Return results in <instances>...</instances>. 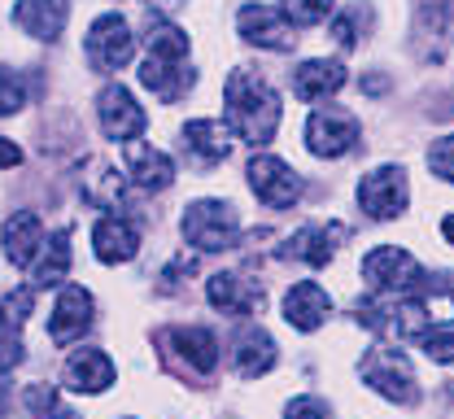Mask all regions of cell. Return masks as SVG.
Instances as JSON below:
<instances>
[{
  "label": "cell",
  "mask_w": 454,
  "mask_h": 419,
  "mask_svg": "<svg viewBox=\"0 0 454 419\" xmlns=\"http://www.w3.org/2000/svg\"><path fill=\"white\" fill-rule=\"evenodd\" d=\"M227 127H231V136L236 140H245V144H271L276 140V131H280V97L258 79V74H249V70H231L227 74Z\"/></svg>",
  "instance_id": "6da1fadb"
},
{
  "label": "cell",
  "mask_w": 454,
  "mask_h": 419,
  "mask_svg": "<svg viewBox=\"0 0 454 419\" xmlns=\"http://www.w3.org/2000/svg\"><path fill=\"white\" fill-rule=\"evenodd\" d=\"M363 280L372 293H385V298H406L424 284V267L411 249L402 244H380L363 258Z\"/></svg>",
  "instance_id": "7a4b0ae2"
},
{
  "label": "cell",
  "mask_w": 454,
  "mask_h": 419,
  "mask_svg": "<svg viewBox=\"0 0 454 419\" xmlns=\"http://www.w3.org/2000/svg\"><path fill=\"white\" fill-rule=\"evenodd\" d=\"M358 376H363V384H372L380 398H389V402H397V407H415V402H419L415 371H411L406 354L394 350V345H376V350H367L363 362H358Z\"/></svg>",
  "instance_id": "3957f363"
},
{
  "label": "cell",
  "mask_w": 454,
  "mask_h": 419,
  "mask_svg": "<svg viewBox=\"0 0 454 419\" xmlns=\"http://www.w3.org/2000/svg\"><path fill=\"white\" fill-rule=\"evenodd\" d=\"M179 232L201 253H223L240 240V214L227 201H197V206H188Z\"/></svg>",
  "instance_id": "277c9868"
},
{
  "label": "cell",
  "mask_w": 454,
  "mask_h": 419,
  "mask_svg": "<svg viewBox=\"0 0 454 419\" xmlns=\"http://www.w3.org/2000/svg\"><path fill=\"white\" fill-rule=\"evenodd\" d=\"M83 53L88 61L97 66V70H122L127 61L136 58V35H131V27H127V18H118V13H101L92 27H88V40H83Z\"/></svg>",
  "instance_id": "5b68a950"
},
{
  "label": "cell",
  "mask_w": 454,
  "mask_h": 419,
  "mask_svg": "<svg viewBox=\"0 0 454 419\" xmlns=\"http://www.w3.org/2000/svg\"><path fill=\"white\" fill-rule=\"evenodd\" d=\"M245 180H249L254 197H258L267 210H288V206H297V197H301V175H297L284 158H271V153L254 158V162L245 167Z\"/></svg>",
  "instance_id": "8992f818"
},
{
  "label": "cell",
  "mask_w": 454,
  "mask_h": 419,
  "mask_svg": "<svg viewBox=\"0 0 454 419\" xmlns=\"http://www.w3.org/2000/svg\"><path fill=\"white\" fill-rule=\"evenodd\" d=\"M153 341L170 362H179L197 376H210L219 367V341L210 328H162Z\"/></svg>",
  "instance_id": "52a82bcc"
},
{
  "label": "cell",
  "mask_w": 454,
  "mask_h": 419,
  "mask_svg": "<svg viewBox=\"0 0 454 419\" xmlns=\"http://www.w3.org/2000/svg\"><path fill=\"white\" fill-rule=\"evenodd\" d=\"M306 144H310L315 158H340L358 144V119L337 110V105H319L306 119Z\"/></svg>",
  "instance_id": "ba28073f"
},
{
  "label": "cell",
  "mask_w": 454,
  "mask_h": 419,
  "mask_svg": "<svg viewBox=\"0 0 454 419\" xmlns=\"http://www.w3.org/2000/svg\"><path fill=\"white\" fill-rule=\"evenodd\" d=\"M411 201V183L402 175V167H376L358 180V206L372 219H397Z\"/></svg>",
  "instance_id": "9c48e42d"
},
{
  "label": "cell",
  "mask_w": 454,
  "mask_h": 419,
  "mask_svg": "<svg viewBox=\"0 0 454 419\" xmlns=\"http://www.w3.org/2000/svg\"><path fill=\"white\" fill-rule=\"evenodd\" d=\"M236 27H240V35L249 40V44H258V49H271V53H288L293 49V22L284 18L280 9H271V4H245L240 13H236Z\"/></svg>",
  "instance_id": "30bf717a"
},
{
  "label": "cell",
  "mask_w": 454,
  "mask_h": 419,
  "mask_svg": "<svg viewBox=\"0 0 454 419\" xmlns=\"http://www.w3.org/2000/svg\"><path fill=\"white\" fill-rule=\"evenodd\" d=\"M97 114H101V131H106L110 140H122V144H131V140L145 131V110L136 105V97H131L122 83L101 88V97H97Z\"/></svg>",
  "instance_id": "8fae6325"
},
{
  "label": "cell",
  "mask_w": 454,
  "mask_h": 419,
  "mask_svg": "<svg viewBox=\"0 0 454 419\" xmlns=\"http://www.w3.org/2000/svg\"><path fill=\"white\" fill-rule=\"evenodd\" d=\"M88 328H92V293L79 289V284H66L61 298H57V306H53V319H49V337H53V345L79 341Z\"/></svg>",
  "instance_id": "7c38bea8"
},
{
  "label": "cell",
  "mask_w": 454,
  "mask_h": 419,
  "mask_svg": "<svg viewBox=\"0 0 454 419\" xmlns=\"http://www.w3.org/2000/svg\"><path fill=\"white\" fill-rule=\"evenodd\" d=\"M31 306H35V289L4 293L0 301V376L22 362V323H27Z\"/></svg>",
  "instance_id": "4fadbf2b"
},
{
  "label": "cell",
  "mask_w": 454,
  "mask_h": 419,
  "mask_svg": "<svg viewBox=\"0 0 454 419\" xmlns=\"http://www.w3.org/2000/svg\"><path fill=\"white\" fill-rule=\"evenodd\" d=\"M337 240H345V228L333 223V228H319V223H310V228H301V232H293V237L280 244V258L288 262H301V267H328L333 262V253H337Z\"/></svg>",
  "instance_id": "5bb4252c"
},
{
  "label": "cell",
  "mask_w": 454,
  "mask_h": 419,
  "mask_svg": "<svg viewBox=\"0 0 454 419\" xmlns=\"http://www.w3.org/2000/svg\"><path fill=\"white\" fill-rule=\"evenodd\" d=\"M206 298H210V306H215V310L245 319V314H254V310L262 306V289H258V280H249V275L219 271V275H210V284H206Z\"/></svg>",
  "instance_id": "9a60e30c"
},
{
  "label": "cell",
  "mask_w": 454,
  "mask_h": 419,
  "mask_svg": "<svg viewBox=\"0 0 454 419\" xmlns=\"http://www.w3.org/2000/svg\"><path fill=\"white\" fill-rule=\"evenodd\" d=\"M345 79H349V70L333 58H310L301 61L297 70H293V92L301 97V101H310V105H319V101H328V97H337L340 88H345Z\"/></svg>",
  "instance_id": "2e32d148"
},
{
  "label": "cell",
  "mask_w": 454,
  "mask_h": 419,
  "mask_svg": "<svg viewBox=\"0 0 454 419\" xmlns=\"http://www.w3.org/2000/svg\"><path fill=\"white\" fill-rule=\"evenodd\" d=\"M0 240H4V258H9L13 267H35V258H40V249H44V223H40V214H35V210L9 214Z\"/></svg>",
  "instance_id": "e0dca14e"
},
{
  "label": "cell",
  "mask_w": 454,
  "mask_h": 419,
  "mask_svg": "<svg viewBox=\"0 0 454 419\" xmlns=\"http://www.w3.org/2000/svg\"><path fill=\"white\" fill-rule=\"evenodd\" d=\"M179 140H184V149L192 153L197 167H219L227 153H231V131L215 119L184 122V127H179Z\"/></svg>",
  "instance_id": "ac0fdd59"
},
{
  "label": "cell",
  "mask_w": 454,
  "mask_h": 419,
  "mask_svg": "<svg viewBox=\"0 0 454 419\" xmlns=\"http://www.w3.org/2000/svg\"><path fill=\"white\" fill-rule=\"evenodd\" d=\"M66 18H70V0H18L13 4V22L31 40H44V44H53L66 31Z\"/></svg>",
  "instance_id": "d6986e66"
},
{
  "label": "cell",
  "mask_w": 454,
  "mask_h": 419,
  "mask_svg": "<svg viewBox=\"0 0 454 419\" xmlns=\"http://www.w3.org/2000/svg\"><path fill=\"white\" fill-rule=\"evenodd\" d=\"M276 359L280 354H276V341L267 328H258V323L240 328V337H236V376L240 380H262L276 367Z\"/></svg>",
  "instance_id": "ffe728a7"
},
{
  "label": "cell",
  "mask_w": 454,
  "mask_h": 419,
  "mask_svg": "<svg viewBox=\"0 0 454 419\" xmlns=\"http://www.w3.org/2000/svg\"><path fill=\"white\" fill-rule=\"evenodd\" d=\"M328 314H333V301H328V293H324L315 280H301V284H293V289L284 293V319H288L297 332H315Z\"/></svg>",
  "instance_id": "44dd1931"
},
{
  "label": "cell",
  "mask_w": 454,
  "mask_h": 419,
  "mask_svg": "<svg viewBox=\"0 0 454 419\" xmlns=\"http://www.w3.org/2000/svg\"><path fill=\"white\" fill-rule=\"evenodd\" d=\"M66 384L74 389V393H101V389H110L114 384V362L106 350H92V345H83V350H74L70 359H66Z\"/></svg>",
  "instance_id": "7402d4cb"
},
{
  "label": "cell",
  "mask_w": 454,
  "mask_h": 419,
  "mask_svg": "<svg viewBox=\"0 0 454 419\" xmlns=\"http://www.w3.org/2000/svg\"><path fill=\"white\" fill-rule=\"evenodd\" d=\"M92 249H97V258L110 262V267L114 262H131L136 249H140V232H136L131 219L110 214V219H101V223L92 228Z\"/></svg>",
  "instance_id": "603a6c76"
},
{
  "label": "cell",
  "mask_w": 454,
  "mask_h": 419,
  "mask_svg": "<svg viewBox=\"0 0 454 419\" xmlns=\"http://www.w3.org/2000/svg\"><path fill=\"white\" fill-rule=\"evenodd\" d=\"M127 167H131V180L140 183L145 192H162V188H170V180H175V162H170L162 149L140 144V140L127 144Z\"/></svg>",
  "instance_id": "cb8c5ba5"
},
{
  "label": "cell",
  "mask_w": 454,
  "mask_h": 419,
  "mask_svg": "<svg viewBox=\"0 0 454 419\" xmlns=\"http://www.w3.org/2000/svg\"><path fill=\"white\" fill-rule=\"evenodd\" d=\"M66 271H70V232L61 228L53 232V240H44V249L31 267V289H53L66 280Z\"/></svg>",
  "instance_id": "d4e9b609"
},
{
  "label": "cell",
  "mask_w": 454,
  "mask_h": 419,
  "mask_svg": "<svg viewBox=\"0 0 454 419\" xmlns=\"http://www.w3.org/2000/svg\"><path fill=\"white\" fill-rule=\"evenodd\" d=\"M83 197H88V206H97V210H118V201H122V175L114 171L110 162H88Z\"/></svg>",
  "instance_id": "484cf974"
},
{
  "label": "cell",
  "mask_w": 454,
  "mask_h": 419,
  "mask_svg": "<svg viewBox=\"0 0 454 419\" xmlns=\"http://www.w3.org/2000/svg\"><path fill=\"white\" fill-rule=\"evenodd\" d=\"M415 341H419V350H424L433 362H454V328H437V323H428Z\"/></svg>",
  "instance_id": "4316f807"
},
{
  "label": "cell",
  "mask_w": 454,
  "mask_h": 419,
  "mask_svg": "<svg viewBox=\"0 0 454 419\" xmlns=\"http://www.w3.org/2000/svg\"><path fill=\"white\" fill-rule=\"evenodd\" d=\"M333 13V0H284V18L293 27H319Z\"/></svg>",
  "instance_id": "83f0119b"
},
{
  "label": "cell",
  "mask_w": 454,
  "mask_h": 419,
  "mask_svg": "<svg viewBox=\"0 0 454 419\" xmlns=\"http://www.w3.org/2000/svg\"><path fill=\"white\" fill-rule=\"evenodd\" d=\"M22 105H27V83H22V74L9 70V66H0V114H18Z\"/></svg>",
  "instance_id": "f1b7e54d"
},
{
  "label": "cell",
  "mask_w": 454,
  "mask_h": 419,
  "mask_svg": "<svg viewBox=\"0 0 454 419\" xmlns=\"http://www.w3.org/2000/svg\"><path fill=\"white\" fill-rule=\"evenodd\" d=\"M428 171L442 175L446 183H454V136L433 140V149H428Z\"/></svg>",
  "instance_id": "f546056e"
},
{
  "label": "cell",
  "mask_w": 454,
  "mask_h": 419,
  "mask_svg": "<svg viewBox=\"0 0 454 419\" xmlns=\"http://www.w3.org/2000/svg\"><path fill=\"white\" fill-rule=\"evenodd\" d=\"M284 419H333V407L306 393V398H293V402L284 407Z\"/></svg>",
  "instance_id": "4dcf8cb0"
},
{
  "label": "cell",
  "mask_w": 454,
  "mask_h": 419,
  "mask_svg": "<svg viewBox=\"0 0 454 419\" xmlns=\"http://www.w3.org/2000/svg\"><path fill=\"white\" fill-rule=\"evenodd\" d=\"M18 162H22V149H18L13 140L0 136V167H18Z\"/></svg>",
  "instance_id": "1f68e13d"
},
{
  "label": "cell",
  "mask_w": 454,
  "mask_h": 419,
  "mask_svg": "<svg viewBox=\"0 0 454 419\" xmlns=\"http://www.w3.org/2000/svg\"><path fill=\"white\" fill-rule=\"evenodd\" d=\"M442 237L454 244V214H446V219H442Z\"/></svg>",
  "instance_id": "d6a6232c"
},
{
  "label": "cell",
  "mask_w": 454,
  "mask_h": 419,
  "mask_svg": "<svg viewBox=\"0 0 454 419\" xmlns=\"http://www.w3.org/2000/svg\"><path fill=\"white\" fill-rule=\"evenodd\" d=\"M450 298H454V293H450Z\"/></svg>",
  "instance_id": "836d02e7"
}]
</instances>
